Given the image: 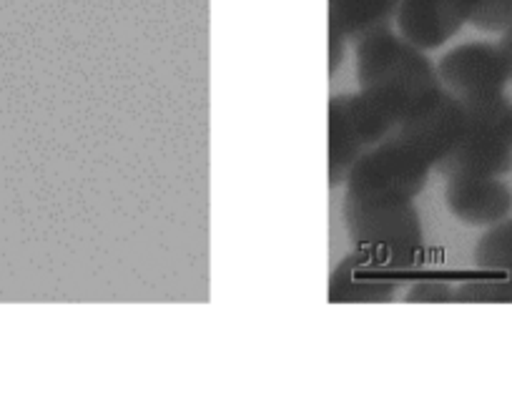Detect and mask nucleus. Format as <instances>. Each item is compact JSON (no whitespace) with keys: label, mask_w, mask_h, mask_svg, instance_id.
Listing matches in <instances>:
<instances>
[{"label":"nucleus","mask_w":512,"mask_h":414,"mask_svg":"<svg viewBox=\"0 0 512 414\" xmlns=\"http://www.w3.org/2000/svg\"><path fill=\"white\" fill-rule=\"evenodd\" d=\"M472 266L470 279L457 287V302L512 304V216L482 234Z\"/></svg>","instance_id":"nucleus-8"},{"label":"nucleus","mask_w":512,"mask_h":414,"mask_svg":"<svg viewBox=\"0 0 512 414\" xmlns=\"http://www.w3.org/2000/svg\"><path fill=\"white\" fill-rule=\"evenodd\" d=\"M400 289V271L377 264L369 256H344L329 279V302L332 304H384L392 302Z\"/></svg>","instance_id":"nucleus-11"},{"label":"nucleus","mask_w":512,"mask_h":414,"mask_svg":"<svg viewBox=\"0 0 512 414\" xmlns=\"http://www.w3.org/2000/svg\"><path fill=\"white\" fill-rule=\"evenodd\" d=\"M354 48L359 91L382 103L397 123L442 88L435 63L392 26L367 33Z\"/></svg>","instance_id":"nucleus-1"},{"label":"nucleus","mask_w":512,"mask_h":414,"mask_svg":"<svg viewBox=\"0 0 512 414\" xmlns=\"http://www.w3.org/2000/svg\"><path fill=\"white\" fill-rule=\"evenodd\" d=\"M480 0H402L397 31L422 51H435L457 36Z\"/></svg>","instance_id":"nucleus-10"},{"label":"nucleus","mask_w":512,"mask_h":414,"mask_svg":"<svg viewBox=\"0 0 512 414\" xmlns=\"http://www.w3.org/2000/svg\"><path fill=\"white\" fill-rule=\"evenodd\" d=\"M402 0H329V31L357 43L377 28L392 26Z\"/></svg>","instance_id":"nucleus-12"},{"label":"nucleus","mask_w":512,"mask_h":414,"mask_svg":"<svg viewBox=\"0 0 512 414\" xmlns=\"http://www.w3.org/2000/svg\"><path fill=\"white\" fill-rule=\"evenodd\" d=\"M397 118L367 93H342L329 101V186H342L372 146L390 136Z\"/></svg>","instance_id":"nucleus-5"},{"label":"nucleus","mask_w":512,"mask_h":414,"mask_svg":"<svg viewBox=\"0 0 512 414\" xmlns=\"http://www.w3.org/2000/svg\"><path fill=\"white\" fill-rule=\"evenodd\" d=\"M465 103L452 96L445 86L407 113L392 133L407 141L427 164L435 166L452 154L465 131Z\"/></svg>","instance_id":"nucleus-6"},{"label":"nucleus","mask_w":512,"mask_h":414,"mask_svg":"<svg viewBox=\"0 0 512 414\" xmlns=\"http://www.w3.org/2000/svg\"><path fill=\"white\" fill-rule=\"evenodd\" d=\"M432 166L397 133L379 141L347 176V199L415 201L430 179Z\"/></svg>","instance_id":"nucleus-4"},{"label":"nucleus","mask_w":512,"mask_h":414,"mask_svg":"<svg viewBox=\"0 0 512 414\" xmlns=\"http://www.w3.org/2000/svg\"><path fill=\"white\" fill-rule=\"evenodd\" d=\"M410 304H450L457 302V289L447 282H437V279H422L407 294Z\"/></svg>","instance_id":"nucleus-14"},{"label":"nucleus","mask_w":512,"mask_h":414,"mask_svg":"<svg viewBox=\"0 0 512 414\" xmlns=\"http://www.w3.org/2000/svg\"><path fill=\"white\" fill-rule=\"evenodd\" d=\"M470 23L485 33L507 31L512 28V0H480L472 11Z\"/></svg>","instance_id":"nucleus-13"},{"label":"nucleus","mask_w":512,"mask_h":414,"mask_svg":"<svg viewBox=\"0 0 512 414\" xmlns=\"http://www.w3.org/2000/svg\"><path fill=\"white\" fill-rule=\"evenodd\" d=\"M465 103V101H462ZM465 131L435 171L445 179L455 174L505 176L512 171V103L507 96L465 103Z\"/></svg>","instance_id":"nucleus-3"},{"label":"nucleus","mask_w":512,"mask_h":414,"mask_svg":"<svg viewBox=\"0 0 512 414\" xmlns=\"http://www.w3.org/2000/svg\"><path fill=\"white\" fill-rule=\"evenodd\" d=\"M440 83L460 101H490L505 96L507 68L500 51L492 43H465L452 48L437 63Z\"/></svg>","instance_id":"nucleus-7"},{"label":"nucleus","mask_w":512,"mask_h":414,"mask_svg":"<svg viewBox=\"0 0 512 414\" xmlns=\"http://www.w3.org/2000/svg\"><path fill=\"white\" fill-rule=\"evenodd\" d=\"M342 216L354 251L400 274L420 266L425 234L415 201H359L344 196Z\"/></svg>","instance_id":"nucleus-2"},{"label":"nucleus","mask_w":512,"mask_h":414,"mask_svg":"<svg viewBox=\"0 0 512 414\" xmlns=\"http://www.w3.org/2000/svg\"><path fill=\"white\" fill-rule=\"evenodd\" d=\"M445 204L462 224L490 229L512 214V189L500 176L455 174L447 179Z\"/></svg>","instance_id":"nucleus-9"},{"label":"nucleus","mask_w":512,"mask_h":414,"mask_svg":"<svg viewBox=\"0 0 512 414\" xmlns=\"http://www.w3.org/2000/svg\"><path fill=\"white\" fill-rule=\"evenodd\" d=\"M497 51H500L502 61H505L507 78H510V81H512V28H507V31H502L500 43H497Z\"/></svg>","instance_id":"nucleus-15"}]
</instances>
